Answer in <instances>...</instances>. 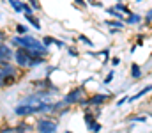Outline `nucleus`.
<instances>
[{
    "mask_svg": "<svg viewBox=\"0 0 152 133\" xmlns=\"http://www.w3.org/2000/svg\"><path fill=\"white\" fill-rule=\"evenodd\" d=\"M12 62L20 68V69H27V71H32L39 66L46 64L48 62V57L44 55H39L36 51H30V50H25V48H14V59Z\"/></svg>",
    "mask_w": 152,
    "mask_h": 133,
    "instance_id": "f257e3e1",
    "label": "nucleus"
},
{
    "mask_svg": "<svg viewBox=\"0 0 152 133\" xmlns=\"http://www.w3.org/2000/svg\"><path fill=\"white\" fill-rule=\"evenodd\" d=\"M9 44L12 48H25V50H30V51H36L39 55H44L48 57L50 55V48H46L41 39L34 37L32 34H25V36H12L9 37Z\"/></svg>",
    "mask_w": 152,
    "mask_h": 133,
    "instance_id": "f03ea898",
    "label": "nucleus"
},
{
    "mask_svg": "<svg viewBox=\"0 0 152 133\" xmlns=\"http://www.w3.org/2000/svg\"><path fill=\"white\" fill-rule=\"evenodd\" d=\"M23 69H20L14 62H7L0 66V89L12 87L14 84H18V80L23 78Z\"/></svg>",
    "mask_w": 152,
    "mask_h": 133,
    "instance_id": "7ed1b4c3",
    "label": "nucleus"
},
{
    "mask_svg": "<svg viewBox=\"0 0 152 133\" xmlns=\"http://www.w3.org/2000/svg\"><path fill=\"white\" fill-rule=\"evenodd\" d=\"M57 130H58L57 121L46 115H39L37 121L34 123V132L37 133H57Z\"/></svg>",
    "mask_w": 152,
    "mask_h": 133,
    "instance_id": "20e7f679",
    "label": "nucleus"
},
{
    "mask_svg": "<svg viewBox=\"0 0 152 133\" xmlns=\"http://www.w3.org/2000/svg\"><path fill=\"white\" fill-rule=\"evenodd\" d=\"M83 96H85V85H76V87H73L64 98H62V101H64L66 105L73 107V105H78V101H80Z\"/></svg>",
    "mask_w": 152,
    "mask_h": 133,
    "instance_id": "39448f33",
    "label": "nucleus"
},
{
    "mask_svg": "<svg viewBox=\"0 0 152 133\" xmlns=\"http://www.w3.org/2000/svg\"><path fill=\"white\" fill-rule=\"evenodd\" d=\"M12 59H14V48L7 41H0V66L12 62Z\"/></svg>",
    "mask_w": 152,
    "mask_h": 133,
    "instance_id": "423d86ee",
    "label": "nucleus"
},
{
    "mask_svg": "<svg viewBox=\"0 0 152 133\" xmlns=\"http://www.w3.org/2000/svg\"><path fill=\"white\" fill-rule=\"evenodd\" d=\"M30 85H32V89H53V87H55V85L51 84V80H50L48 76L32 80V82H30Z\"/></svg>",
    "mask_w": 152,
    "mask_h": 133,
    "instance_id": "0eeeda50",
    "label": "nucleus"
},
{
    "mask_svg": "<svg viewBox=\"0 0 152 133\" xmlns=\"http://www.w3.org/2000/svg\"><path fill=\"white\" fill-rule=\"evenodd\" d=\"M41 41H42V44H44L46 48H50L51 44H55L57 48H64V46H66L62 39H57V37H53V36H44V37H42Z\"/></svg>",
    "mask_w": 152,
    "mask_h": 133,
    "instance_id": "6e6552de",
    "label": "nucleus"
},
{
    "mask_svg": "<svg viewBox=\"0 0 152 133\" xmlns=\"http://www.w3.org/2000/svg\"><path fill=\"white\" fill-rule=\"evenodd\" d=\"M12 128H14V133H32L34 132V126L28 124L27 121H20V123L14 124Z\"/></svg>",
    "mask_w": 152,
    "mask_h": 133,
    "instance_id": "1a4fd4ad",
    "label": "nucleus"
},
{
    "mask_svg": "<svg viewBox=\"0 0 152 133\" xmlns=\"http://www.w3.org/2000/svg\"><path fill=\"white\" fill-rule=\"evenodd\" d=\"M149 92H152V85H147V87H143V89H140L136 94H133V96H129L127 98V103H136L140 98H143L145 94H149Z\"/></svg>",
    "mask_w": 152,
    "mask_h": 133,
    "instance_id": "9d476101",
    "label": "nucleus"
},
{
    "mask_svg": "<svg viewBox=\"0 0 152 133\" xmlns=\"http://www.w3.org/2000/svg\"><path fill=\"white\" fill-rule=\"evenodd\" d=\"M25 16V20H27V23L32 27V29H36V30H41L42 29V25H41V21H39V18L36 16V12L34 14H23Z\"/></svg>",
    "mask_w": 152,
    "mask_h": 133,
    "instance_id": "9b49d317",
    "label": "nucleus"
},
{
    "mask_svg": "<svg viewBox=\"0 0 152 133\" xmlns=\"http://www.w3.org/2000/svg\"><path fill=\"white\" fill-rule=\"evenodd\" d=\"M142 21H143V16H142V14H136V12L127 14L126 20H124L126 25H138V23H142Z\"/></svg>",
    "mask_w": 152,
    "mask_h": 133,
    "instance_id": "f8f14e48",
    "label": "nucleus"
},
{
    "mask_svg": "<svg viewBox=\"0 0 152 133\" xmlns=\"http://www.w3.org/2000/svg\"><path fill=\"white\" fill-rule=\"evenodd\" d=\"M142 76H143L142 66H140V64H136V62H133V64H131V78H133V80H140Z\"/></svg>",
    "mask_w": 152,
    "mask_h": 133,
    "instance_id": "ddd939ff",
    "label": "nucleus"
},
{
    "mask_svg": "<svg viewBox=\"0 0 152 133\" xmlns=\"http://www.w3.org/2000/svg\"><path fill=\"white\" fill-rule=\"evenodd\" d=\"M96 119H97V115L94 114V110H92V108H85V112H83V121H85V124L90 126Z\"/></svg>",
    "mask_w": 152,
    "mask_h": 133,
    "instance_id": "4468645a",
    "label": "nucleus"
},
{
    "mask_svg": "<svg viewBox=\"0 0 152 133\" xmlns=\"http://www.w3.org/2000/svg\"><path fill=\"white\" fill-rule=\"evenodd\" d=\"M5 2L11 5V9H12L14 12H18V14L23 12V0H5Z\"/></svg>",
    "mask_w": 152,
    "mask_h": 133,
    "instance_id": "2eb2a0df",
    "label": "nucleus"
},
{
    "mask_svg": "<svg viewBox=\"0 0 152 133\" xmlns=\"http://www.w3.org/2000/svg\"><path fill=\"white\" fill-rule=\"evenodd\" d=\"M104 25L110 29H120V30H124V27H126V23L122 20H104Z\"/></svg>",
    "mask_w": 152,
    "mask_h": 133,
    "instance_id": "dca6fc26",
    "label": "nucleus"
},
{
    "mask_svg": "<svg viewBox=\"0 0 152 133\" xmlns=\"http://www.w3.org/2000/svg\"><path fill=\"white\" fill-rule=\"evenodd\" d=\"M14 30H16V36L30 34V27H28L27 23H16V25H14Z\"/></svg>",
    "mask_w": 152,
    "mask_h": 133,
    "instance_id": "f3484780",
    "label": "nucleus"
},
{
    "mask_svg": "<svg viewBox=\"0 0 152 133\" xmlns=\"http://www.w3.org/2000/svg\"><path fill=\"white\" fill-rule=\"evenodd\" d=\"M88 55L103 57V64H108V60L112 59V57H110V48H104V50H101V51H94V53H88Z\"/></svg>",
    "mask_w": 152,
    "mask_h": 133,
    "instance_id": "a211bd4d",
    "label": "nucleus"
},
{
    "mask_svg": "<svg viewBox=\"0 0 152 133\" xmlns=\"http://www.w3.org/2000/svg\"><path fill=\"white\" fill-rule=\"evenodd\" d=\"M78 43L85 44V46H88V48H94V43H92V39L88 37V36H85V34H78Z\"/></svg>",
    "mask_w": 152,
    "mask_h": 133,
    "instance_id": "6ab92c4d",
    "label": "nucleus"
},
{
    "mask_svg": "<svg viewBox=\"0 0 152 133\" xmlns=\"http://www.w3.org/2000/svg\"><path fill=\"white\" fill-rule=\"evenodd\" d=\"M106 14H110V16H113L115 20H122L124 21V16L126 14H122V12H118L115 7H106Z\"/></svg>",
    "mask_w": 152,
    "mask_h": 133,
    "instance_id": "aec40b11",
    "label": "nucleus"
},
{
    "mask_svg": "<svg viewBox=\"0 0 152 133\" xmlns=\"http://www.w3.org/2000/svg\"><path fill=\"white\" fill-rule=\"evenodd\" d=\"M113 7H115V9H117V11H118V12H124L126 16L133 12V11H131V9H129V7H127V5H126L124 2H117V4H115Z\"/></svg>",
    "mask_w": 152,
    "mask_h": 133,
    "instance_id": "412c9836",
    "label": "nucleus"
},
{
    "mask_svg": "<svg viewBox=\"0 0 152 133\" xmlns=\"http://www.w3.org/2000/svg\"><path fill=\"white\" fill-rule=\"evenodd\" d=\"M101 128H103V126H101V123H99L97 119H96L90 126H87V130H88L90 133H99V132H101Z\"/></svg>",
    "mask_w": 152,
    "mask_h": 133,
    "instance_id": "4be33fe9",
    "label": "nucleus"
},
{
    "mask_svg": "<svg viewBox=\"0 0 152 133\" xmlns=\"http://www.w3.org/2000/svg\"><path fill=\"white\" fill-rule=\"evenodd\" d=\"M25 2H27V4H28V5H30L32 9H34V12H39V11L42 9V7H41V2H39V0H25Z\"/></svg>",
    "mask_w": 152,
    "mask_h": 133,
    "instance_id": "5701e85b",
    "label": "nucleus"
},
{
    "mask_svg": "<svg viewBox=\"0 0 152 133\" xmlns=\"http://www.w3.org/2000/svg\"><path fill=\"white\" fill-rule=\"evenodd\" d=\"M113 76H115V69H110L108 71V75L104 76V80H103V85H110L112 84V80H113Z\"/></svg>",
    "mask_w": 152,
    "mask_h": 133,
    "instance_id": "b1692460",
    "label": "nucleus"
},
{
    "mask_svg": "<svg viewBox=\"0 0 152 133\" xmlns=\"http://www.w3.org/2000/svg\"><path fill=\"white\" fill-rule=\"evenodd\" d=\"M127 121H131V123H147V117L145 115H131V117H127Z\"/></svg>",
    "mask_w": 152,
    "mask_h": 133,
    "instance_id": "393cba45",
    "label": "nucleus"
},
{
    "mask_svg": "<svg viewBox=\"0 0 152 133\" xmlns=\"http://www.w3.org/2000/svg\"><path fill=\"white\" fill-rule=\"evenodd\" d=\"M0 133H14V128L11 124H2L0 126Z\"/></svg>",
    "mask_w": 152,
    "mask_h": 133,
    "instance_id": "a878e982",
    "label": "nucleus"
},
{
    "mask_svg": "<svg viewBox=\"0 0 152 133\" xmlns=\"http://www.w3.org/2000/svg\"><path fill=\"white\" fill-rule=\"evenodd\" d=\"M23 14H34V9L27 2H23Z\"/></svg>",
    "mask_w": 152,
    "mask_h": 133,
    "instance_id": "bb28decb",
    "label": "nucleus"
},
{
    "mask_svg": "<svg viewBox=\"0 0 152 133\" xmlns=\"http://www.w3.org/2000/svg\"><path fill=\"white\" fill-rule=\"evenodd\" d=\"M87 5H90V7H103V2H99V0H87Z\"/></svg>",
    "mask_w": 152,
    "mask_h": 133,
    "instance_id": "cd10ccee",
    "label": "nucleus"
},
{
    "mask_svg": "<svg viewBox=\"0 0 152 133\" xmlns=\"http://www.w3.org/2000/svg\"><path fill=\"white\" fill-rule=\"evenodd\" d=\"M143 21H145V25H151L152 23V9H149V12L143 16Z\"/></svg>",
    "mask_w": 152,
    "mask_h": 133,
    "instance_id": "c85d7f7f",
    "label": "nucleus"
},
{
    "mask_svg": "<svg viewBox=\"0 0 152 133\" xmlns=\"http://www.w3.org/2000/svg\"><path fill=\"white\" fill-rule=\"evenodd\" d=\"M66 51H67V53H69L71 57H78V51H76L73 46H66Z\"/></svg>",
    "mask_w": 152,
    "mask_h": 133,
    "instance_id": "c756f323",
    "label": "nucleus"
},
{
    "mask_svg": "<svg viewBox=\"0 0 152 133\" xmlns=\"http://www.w3.org/2000/svg\"><path fill=\"white\" fill-rule=\"evenodd\" d=\"M57 69H58L57 66H51V68H48V69H46V75H44V76H48V78H50V76H51V75H53V73L57 71Z\"/></svg>",
    "mask_w": 152,
    "mask_h": 133,
    "instance_id": "7c9ffc66",
    "label": "nucleus"
},
{
    "mask_svg": "<svg viewBox=\"0 0 152 133\" xmlns=\"http://www.w3.org/2000/svg\"><path fill=\"white\" fill-rule=\"evenodd\" d=\"M110 62H112V66H113V68H117V66L122 62V59H120V57H113V59H110Z\"/></svg>",
    "mask_w": 152,
    "mask_h": 133,
    "instance_id": "2f4dec72",
    "label": "nucleus"
},
{
    "mask_svg": "<svg viewBox=\"0 0 152 133\" xmlns=\"http://www.w3.org/2000/svg\"><path fill=\"white\" fill-rule=\"evenodd\" d=\"M7 39H9V34L4 29H0V41H7Z\"/></svg>",
    "mask_w": 152,
    "mask_h": 133,
    "instance_id": "473e14b6",
    "label": "nucleus"
},
{
    "mask_svg": "<svg viewBox=\"0 0 152 133\" xmlns=\"http://www.w3.org/2000/svg\"><path fill=\"white\" fill-rule=\"evenodd\" d=\"M127 98H129V96H124V98H120V99L117 101V107H122V105H126V103H127Z\"/></svg>",
    "mask_w": 152,
    "mask_h": 133,
    "instance_id": "72a5a7b5",
    "label": "nucleus"
},
{
    "mask_svg": "<svg viewBox=\"0 0 152 133\" xmlns=\"http://www.w3.org/2000/svg\"><path fill=\"white\" fill-rule=\"evenodd\" d=\"M78 5H81V7H87V0H75Z\"/></svg>",
    "mask_w": 152,
    "mask_h": 133,
    "instance_id": "f704fd0d",
    "label": "nucleus"
},
{
    "mask_svg": "<svg viewBox=\"0 0 152 133\" xmlns=\"http://www.w3.org/2000/svg\"><path fill=\"white\" fill-rule=\"evenodd\" d=\"M108 32H110V34H118V32H122V30H120V29H108Z\"/></svg>",
    "mask_w": 152,
    "mask_h": 133,
    "instance_id": "c9c22d12",
    "label": "nucleus"
},
{
    "mask_svg": "<svg viewBox=\"0 0 152 133\" xmlns=\"http://www.w3.org/2000/svg\"><path fill=\"white\" fill-rule=\"evenodd\" d=\"M134 2H136V4H140V2H143V0H134Z\"/></svg>",
    "mask_w": 152,
    "mask_h": 133,
    "instance_id": "e433bc0d",
    "label": "nucleus"
},
{
    "mask_svg": "<svg viewBox=\"0 0 152 133\" xmlns=\"http://www.w3.org/2000/svg\"><path fill=\"white\" fill-rule=\"evenodd\" d=\"M66 133H73V132H71V130H66Z\"/></svg>",
    "mask_w": 152,
    "mask_h": 133,
    "instance_id": "4c0bfd02",
    "label": "nucleus"
},
{
    "mask_svg": "<svg viewBox=\"0 0 152 133\" xmlns=\"http://www.w3.org/2000/svg\"><path fill=\"white\" fill-rule=\"evenodd\" d=\"M149 115H151V119H152V112H151V114H149Z\"/></svg>",
    "mask_w": 152,
    "mask_h": 133,
    "instance_id": "58836bf2",
    "label": "nucleus"
},
{
    "mask_svg": "<svg viewBox=\"0 0 152 133\" xmlns=\"http://www.w3.org/2000/svg\"><path fill=\"white\" fill-rule=\"evenodd\" d=\"M118 2H122V0H118Z\"/></svg>",
    "mask_w": 152,
    "mask_h": 133,
    "instance_id": "ea45409f",
    "label": "nucleus"
},
{
    "mask_svg": "<svg viewBox=\"0 0 152 133\" xmlns=\"http://www.w3.org/2000/svg\"><path fill=\"white\" fill-rule=\"evenodd\" d=\"M0 121H2V117H0Z\"/></svg>",
    "mask_w": 152,
    "mask_h": 133,
    "instance_id": "a19ab883",
    "label": "nucleus"
},
{
    "mask_svg": "<svg viewBox=\"0 0 152 133\" xmlns=\"http://www.w3.org/2000/svg\"><path fill=\"white\" fill-rule=\"evenodd\" d=\"M23 2H25V0H23Z\"/></svg>",
    "mask_w": 152,
    "mask_h": 133,
    "instance_id": "79ce46f5",
    "label": "nucleus"
}]
</instances>
